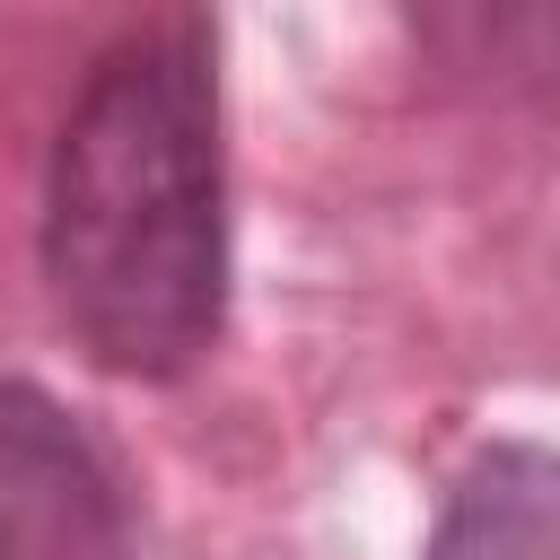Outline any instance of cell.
Returning <instances> with one entry per match:
<instances>
[{
	"mask_svg": "<svg viewBox=\"0 0 560 560\" xmlns=\"http://www.w3.org/2000/svg\"><path fill=\"white\" fill-rule=\"evenodd\" d=\"M44 280L105 376L166 385L228 324V149L201 9L122 26L44 166Z\"/></svg>",
	"mask_w": 560,
	"mask_h": 560,
	"instance_id": "1",
	"label": "cell"
},
{
	"mask_svg": "<svg viewBox=\"0 0 560 560\" xmlns=\"http://www.w3.org/2000/svg\"><path fill=\"white\" fill-rule=\"evenodd\" d=\"M131 508L114 455L44 394L0 376V560H122Z\"/></svg>",
	"mask_w": 560,
	"mask_h": 560,
	"instance_id": "2",
	"label": "cell"
},
{
	"mask_svg": "<svg viewBox=\"0 0 560 560\" xmlns=\"http://www.w3.org/2000/svg\"><path fill=\"white\" fill-rule=\"evenodd\" d=\"M420 560H560V446H481L455 472Z\"/></svg>",
	"mask_w": 560,
	"mask_h": 560,
	"instance_id": "3",
	"label": "cell"
}]
</instances>
